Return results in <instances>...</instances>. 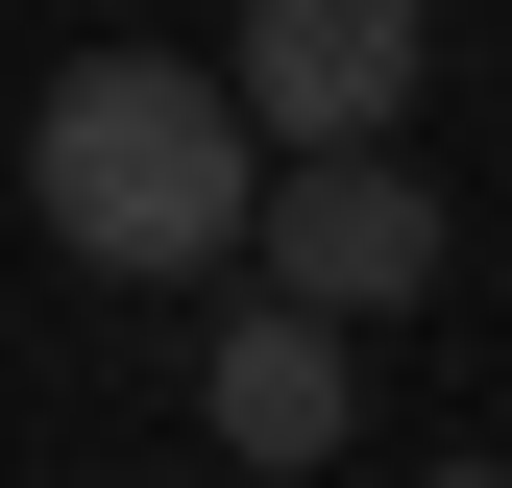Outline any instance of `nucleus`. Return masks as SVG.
<instances>
[{
  "mask_svg": "<svg viewBox=\"0 0 512 488\" xmlns=\"http://www.w3.org/2000/svg\"><path fill=\"white\" fill-rule=\"evenodd\" d=\"M25 220L74 244V269H122V293L244 269V220H269L244 74H196V49H74V74L25 98Z\"/></svg>",
  "mask_w": 512,
  "mask_h": 488,
  "instance_id": "nucleus-1",
  "label": "nucleus"
},
{
  "mask_svg": "<svg viewBox=\"0 0 512 488\" xmlns=\"http://www.w3.org/2000/svg\"><path fill=\"white\" fill-rule=\"evenodd\" d=\"M244 269L269 293H317V318H415L439 293V171L415 147H269V220H244Z\"/></svg>",
  "mask_w": 512,
  "mask_h": 488,
  "instance_id": "nucleus-2",
  "label": "nucleus"
},
{
  "mask_svg": "<svg viewBox=\"0 0 512 488\" xmlns=\"http://www.w3.org/2000/svg\"><path fill=\"white\" fill-rule=\"evenodd\" d=\"M244 122L269 147H391L415 122V74H439V0H244Z\"/></svg>",
  "mask_w": 512,
  "mask_h": 488,
  "instance_id": "nucleus-3",
  "label": "nucleus"
},
{
  "mask_svg": "<svg viewBox=\"0 0 512 488\" xmlns=\"http://www.w3.org/2000/svg\"><path fill=\"white\" fill-rule=\"evenodd\" d=\"M342 415H366L342 318L244 269V293H220V342H196V440H220V464H342Z\"/></svg>",
  "mask_w": 512,
  "mask_h": 488,
  "instance_id": "nucleus-4",
  "label": "nucleus"
}]
</instances>
